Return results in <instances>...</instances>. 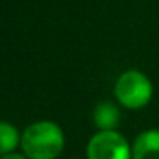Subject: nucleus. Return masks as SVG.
I'll use <instances>...</instances> for the list:
<instances>
[{"label": "nucleus", "mask_w": 159, "mask_h": 159, "mask_svg": "<svg viewBox=\"0 0 159 159\" xmlns=\"http://www.w3.org/2000/svg\"><path fill=\"white\" fill-rule=\"evenodd\" d=\"M113 94L120 106L127 110H142L151 103L154 96V86L144 72L128 69L115 80Z\"/></svg>", "instance_id": "f03ea898"}, {"label": "nucleus", "mask_w": 159, "mask_h": 159, "mask_svg": "<svg viewBox=\"0 0 159 159\" xmlns=\"http://www.w3.org/2000/svg\"><path fill=\"white\" fill-rule=\"evenodd\" d=\"M132 159H159V128H149L135 137Z\"/></svg>", "instance_id": "20e7f679"}, {"label": "nucleus", "mask_w": 159, "mask_h": 159, "mask_svg": "<svg viewBox=\"0 0 159 159\" xmlns=\"http://www.w3.org/2000/svg\"><path fill=\"white\" fill-rule=\"evenodd\" d=\"M87 159H132V144L118 130H98L86 145Z\"/></svg>", "instance_id": "7ed1b4c3"}, {"label": "nucleus", "mask_w": 159, "mask_h": 159, "mask_svg": "<svg viewBox=\"0 0 159 159\" xmlns=\"http://www.w3.org/2000/svg\"><path fill=\"white\" fill-rule=\"evenodd\" d=\"M121 120L120 104L113 101H101L94 106L93 121L98 130H116Z\"/></svg>", "instance_id": "39448f33"}, {"label": "nucleus", "mask_w": 159, "mask_h": 159, "mask_svg": "<svg viewBox=\"0 0 159 159\" xmlns=\"http://www.w3.org/2000/svg\"><path fill=\"white\" fill-rule=\"evenodd\" d=\"M65 147V134L57 121L38 120L21 132V152L28 159H57Z\"/></svg>", "instance_id": "f257e3e1"}, {"label": "nucleus", "mask_w": 159, "mask_h": 159, "mask_svg": "<svg viewBox=\"0 0 159 159\" xmlns=\"http://www.w3.org/2000/svg\"><path fill=\"white\" fill-rule=\"evenodd\" d=\"M17 147H21V134L17 127L11 121L0 120V156L16 152Z\"/></svg>", "instance_id": "423d86ee"}, {"label": "nucleus", "mask_w": 159, "mask_h": 159, "mask_svg": "<svg viewBox=\"0 0 159 159\" xmlns=\"http://www.w3.org/2000/svg\"><path fill=\"white\" fill-rule=\"evenodd\" d=\"M0 159H28L22 152H11V154H5V156H0Z\"/></svg>", "instance_id": "0eeeda50"}]
</instances>
